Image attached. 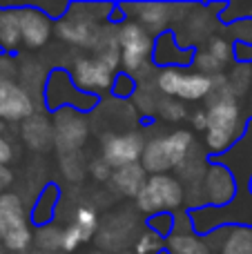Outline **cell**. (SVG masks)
I'll list each match as a JSON object with an SVG mask.
<instances>
[{
    "label": "cell",
    "instance_id": "cell-1",
    "mask_svg": "<svg viewBox=\"0 0 252 254\" xmlns=\"http://www.w3.org/2000/svg\"><path fill=\"white\" fill-rule=\"evenodd\" d=\"M205 112H208L205 149L219 158L226 152H230L232 145L241 138V134L246 129L244 112H241L239 98L230 89V80H226L221 87L214 85Z\"/></svg>",
    "mask_w": 252,
    "mask_h": 254
},
{
    "label": "cell",
    "instance_id": "cell-2",
    "mask_svg": "<svg viewBox=\"0 0 252 254\" xmlns=\"http://www.w3.org/2000/svg\"><path fill=\"white\" fill-rule=\"evenodd\" d=\"M194 149V134L190 129H174L147 140L141 156V165L147 174H170L181 170Z\"/></svg>",
    "mask_w": 252,
    "mask_h": 254
},
{
    "label": "cell",
    "instance_id": "cell-3",
    "mask_svg": "<svg viewBox=\"0 0 252 254\" xmlns=\"http://www.w3.org/2000/svg\"><path fill=\"white\" fill-rule=\"evenodd\" d=\"M156 92L165 98H177L181 103H196L210 98L214 89V78L203 76L194 69H156L154 78Z\"/></svg>",
    "mask_w": 252,
    "mask_h": 254
},
{
    "label": "cell",
    "instance_id": "cell-4",
    "mask_svg": "<svg viewBox=\"0 0 252 254\" xmlns=\"http://www.w3.org/2000/svg\"><path fill=\"white\" fill-rule=\"evenodd\" d=\"M136 210L141 214H172L186 203V188L172 174H152L145 188L134 198Z\"/></svg>",
    "mask_w": 252,
    "mask_h": 254
},
{
    "label": "cell",
    "instance_id": "cell-5",
    "mask_svg": "<svg viewBox=\"0 0 252 254\" xmlns=\"http://www.w3.org/2000/svg\"><path fill=\"white\" fill-rule=\"evenodd\" d=\"M0 243L7 252L25 254L34 243L31 219L22 201L11 192L0 194Z\"/></svg>",
    "mask_w": 252,
    "mask_h": 254
},
{
    "label": "cell",
    "instance_id": "cell-6",
    "mask_svg": "<svg viewBox=\"0 0 252 254\" xmlns=\"http://www.w3.org/2000/svg\"><path fill=\"white\" fill-rule=\"evenodd\" d=\"M43 103L52 114H56L58 110H76L83 114V112H92L98 105V98L80 92L71 80L69 69L56 67L47 76V83L43 89Z\"/></svg>",
    "mask_w": 252,
    "mask_h": 254
},
{
    "label": "cell",
    "instance_id": "cell-7",
    "mask_svg": "<svg viewBox=\"0 0 252 254\" xmlns=\"http://www.w3.org/2000/svg\"><path fill=\"white\" fill-rule=\"evenodd\" d=\"M116 38L121 47V67L125 74L136 78L143 67L152 63V52H154V40L145 27L138 22L125 20L116 25Z\"/></svg>",
    "mask_w": 252,
    "mask_h": 254
},
{
    "label": "cell",
    "instance_id": "cell-8",
    "mask_svg": "<svg viewBox=\"0 0 252 254\" xmlns=\"http://www.w3.org/2000/svg\"><path fill=\"white\" fill-rule=\"evenodd\" d=\"M145 145H147V140L141 131L110 134V136H105L101 143V158L112 170H121V167L141 163Z\"/></svg>",
    "mask_w": 252,
    "mask_h": 254
},
{
    "label": "cell",
    "instance_id": "cell-9",
    "mask_svg": "<svg viewBox=\"0 0 252 254\" xmlns=\"http://www.w3.org/2000/svg\"><path fill=\"white\" fill-rule=\"evenodd\" d=\"M69 76L74 80V85L85 94L101 98V94L112 92L116 71H112L107 65H103L96 56H80L74 61V65L69 67Z\"/></svg>",
    "mask_w": 252,
    "mask_h": 254
},
{
    "label": "cell",
    "instance_id": "cell-10",
    "mask_svg": "<svg viewBox=\"0 0 252 254\" xmlns=\"http://www.w3.org/2000/svg\"><path fill=\"white\" fill-rule=\"evenodd\" d=\"M89 125L76 110H58L54 114V143L63 154H74L87 143Z\"/></svg>",
    "mask_w": 252,
    "mask_h": 254
},
{
    "label": "cell",
    "instance_id": "cell-11",
    "mask_svg": "<svg viewBox=\"0 0 252 254\" xmlns=\"http://www.w3.org/2000/svg\"><path fill=\"white\" fill-rule=\"evenodd\" d=\"M201 188H203L205 205H212V207L228 205L239 194V183L232 176V172L217 161L205 167L203 176H201Z\"/></svg>",
    "mask_w": 252,
    "mask_h": 254
},
{
    "label": "cell",
    "instance_id": "cell-12",
    "mask_svg": "<svg viewBox=\"0 0 252 254\" xmlns=\"http://www.w3.org/2000/svg\"><path fill=\"white\" fill-rule=\"evenodd\" d=\"M36 114V103L27 87L16 80H0V121L20 123Z\"/></svg>",
    "mask_w": 252,
    "mask_h": 254
},
{
    "label": "cell",
    "instance_id": "cell-13",
    "mask_svg": "<svg viewBox=\"0 0 252 254\" xmlns=\"http://www.w3.org/2000/svg\"><path fill=\"white\" fill-rule=\"evenodd\" d=\"M194 54H196L194 49L179 45V36H174L172 31H163V34H159L154 40L152 63H154L156 69H168V67L188 69V67H192Z\"/></svg>",
    "mask_w": 252,
    "mask_h": 254
},
{
    "label": "cell",
    "instance_id": "cell-14",
    "mask_svg": "<svg viewBox=\"0 0 252 254\" xmlns=\"http://www.w3.org/2000/svg\"><path fill=\"white\" fill-rule=\"evenodd\" d=\"M217 163L226 165L232 172V176L237 179L241 190L248 188L252 179V121L246 125L241 138L232 145L230 152H226L223 156L217 158Z\"/></svg>",
    "mask_w": 252,
    "mask_h": 254
},
{
    "label": "cell",
    "instance_id": "cell-15",
    "mask_svg": "<svg viewBox=\"0 0 252 254\" xmlns=\"http://www.w3.org/2000/svg\"><path fill=\"white\" fill-rule=\"evenodd\" d=\"M22 45L29 49H40L49 43L54 31V22L38 7H18Z\"/></svg>",
    "mask_w": 252,
    "mask_h": 254
},
{
    "label": "cell",
    "instance_id": "cell-16",
    "mask_svg": "<svg viewBox=\"0 0 252 254\" xmlns=\"http://www.w3.org/2000/svg\"><path fill=\"white\" fill-rule=\"evenodd\" d=\"M123 11H132L136 22L145 27L147 31H159L163 34L165 27L174 20L172 4H161V2H143V4H123Z\"/></svg>",
    "mask_w": 252,
    "mask_h": 254
},
{
    "label": "cell",
    "instance_id": "cell-17",
    "mask_svg": "<svg viewBox=\"0 0 252 254\" xmlns=\"http://www.w3.org/2000/svg\"><path fill=\"white\" fill-rule=\"evenodd\" d=\"M147 179H150V174L143 170L141 163H134V165L114 170V174H112V185H114V190L119 194H123V196L136 198L138 192L145 188Z\"/></svg>",
    "mask_w": 252,
    "mask_h": 254
},
{
    "label": "cell",
    "instance_id": "cell-18",
    "mask_svg": "<svg viewBox=\"0 0 252 254\" xmlns=\"http://www.w3.org/2000/svg\"><path fill=\"white\" fill-rule=\"evenodd\" d=\"M58 201H61V188L56 183H49L45 185V190L38 194L36 198L34 207H31V223H36L38 228L43 225H49L54 221V214H56V207H58Z\"/></svg>",
    "mask_w": 252,
    "mask_h": 254
},
{
    "label": "cell",
    "instance_id": "cell-19",
    "mask_svg": "<svg viewBox=\"0 0 252 254\" xmlns=\"http://www.w3.org/2000/svg\"><path fill=\"white\" fill-rule=\"evenodd\" d=\"M22 136L36 149H47L54 143V123H49L47 116L34 114L22 125Z\"/></svg>",
    "mask_w": 252,
    "mask_h": 254
},
{
    "label": "cell",
    "instance_id": "cell-20",
    "mask_svg": "<svg viewBox=\"0 0 252 254\" xmlns=\"http://www.w3.org/2000/svg\"><path fill=\"white\" fill-rule=\"evenodd\" d=\"M22 43L20 36V20H18V7H2L0 9V49L16 52Z\"/></svg>",
    "mask_w": 252,
    "mask_h": 254
},
{
    "label": "cell",
    "instance_id": "cell-21",
    "mask_svg": "<svg viewBox=\"0 0 252 254\" xmlns=\"http://www.w3.org/2000/svg\"><path fill=\"white\" fill-rule=\"evenodd\" d=\"M165 254H210V248L203 239L192 232L188 234L174 232L165 241Z\"/></svg>",
    "mask_w": 252,
    "mask_h": 254
},
{
    "label": "cell",
    "instance_id": "cell-22",
    "mask_svg": "<svg viewBox=\"0 0 252 254\" xmlns=\"http://www.w3.org/2000/svg\"><path fill=\"white\" fill-rule=\"evenodd\" d=\"M221 254H252V228H230L221 243Z\"/></svg>",
    "mask_w": 252,
    "mask_h": 254
},
{
    "label": "cell",
    "instance_id": "cell-23",
    "mask_svg": "<svg viewBox=\"0 0 252 254\" xmlns=\"http://www.w3.org/2000/svg\"><path fill=\"white\" fill-rule=\"evenodd\" d=\"M34 243H36V248H38V250H43V252L61 250V246H63V230L56 228L54 223L43 225V228H38V232H36Z\"/></svg>",
    "mask_w": 252,
    "mask_h": 254
},
{
    "label": "cell",
    "instance_id": "cell-24",
    "mask_svg": "<svg viewBox=\"0 0 252 254\" xmlns=\"http://www.w3.org/2000/svg\"><path fill=\"white\" fill-rule=\"evenodd\" d=\"M71 223H74L76 228L83 232L85 241H89V239L96 234V230H98V214H96V210H94V207L80 205V207H76L74 221H71Z\"/></svg>",
    "mask_w": 252,
    "mask_h": 254
},
{
    "label": "cell",
    "instance_id": "cell-25",
    "mask_svg": "<svg viewBox=\"0 0 252 254\" xmlns=\"http://www.w3.org/2000/svg\"><path fill=\"white\" fill-rule=\"evenodd\" d=\"M156 116L163 121H170V123H181V121L190 119V114H188L186 105H183L181 101H177V98H165V96H161V103H159V107H156Z\"/></svg>",
    "mask_w": 252,
    "mask_h": 254
},
{
    "label": "cell",
    "instance_id": "cell-26",
    "mask_svg": "<svg viewBox=\"0 0 252 254\" xmlns=\"http://www.w3.org/2000/svg\"><path fill=\"white\" fill-rule=\"evenodd\" d=\"M205 52L212 54V56L217 58V61H221L223 65H228V63L235 58V43H230L226 36L212 34L208 38V43H205Z\"/></svg>",
    "mask_w": 252,
    "mask_h": 254
},
{
    "label": "cell",
    "instance_id": "cell-27",
    "mask_svg": "<svg viewBox=\"0 0 252 254\" xmlns=\"http://www.w3.org/2000/svg\"><path fill=\"white\" fill-rule=\"evenodd\" d=\"M192 67H194V71H199V74L210 76V78H217V76H221V71H223V67H226V65H223L221 61H217L212 54H208L203 49V52H196L194 54Z\"/></svg>",
    "mask_w": 252,
    "mask_h": 254
},
{
    "label": "cell",
    "instance_id": "cell-28",
    "mask_svg": "<svg viewBox=\"0 0 252 254\" xmlns=\"http://www.w3.org/2000/svg\"><path fill=\"white\" fill-rule=\"evenodd\" d=\"M174 225H177V216L174 214H154V216H147L145 221V228L152 230L154 234H159L163 241H168L174 234Z\"/></svg>",
    "mask_w": 252,
    "mask_h": 254
},
{
    "label": "cell",
    "instance_id": "cell-29",
    "mask_svg": "<svg viewBox=\"0 0 252 254\" xmlns=\"http://www.w3.org/2000/svg\"><path fill=\"white\" fill-rule=\"evenodd\" d=\"M161 248H165V241L159 237V234H154L152 230L145 228L141 234H138L134 250H136V254H159Z\"/></svg>",
    "mask_w": 252,
    "mask_h": 254
},
{
    "label": "cell",
    "instance_id": "cell-30",
    "mask_svg": "<svg viewBox=\"0 0 252 254\" xmlns=\"http://www.w3.org/2000/svg\"><path fill=\"white\" fill-rule=\"evenodd\" d=\"M138 85H136V78L129 74H125V71H119L114 78V85H112V94H114L116 98H121V101H125V98H132L134 94H136Z\"/></svg>",
    "mask_w": 252,
    "mask_h": 254
},
{
    "label": "cell",
    "instance_id": "cell-31",
    "mask_svg": "<svg viewBox=\"0 0 252 254\" xmlns=\"http://www.w3.org/2000/svg\"><path fill=\"white\" fill-rule=\"evenodd\" d=\"M252 18V4L250 2H230L223 7L221 20L228 22V25H235V22L241 20H250Z\"/></svg>",
    "mask_w": 252,
    "mask_h": 254
},
{
    "label": "cell",
    "instance_id": "cell-32",
    "mask_svg": "<svg viewBox=\"0 0 252 254\" xmlns=\"http://www.w3.org/2000/svg\"><path fill=\"white\" fill-rule=\"evenodd\" d=\"M83 243H87L85 241V237H83V232H80L78 228H76L74 223H69L67 228H63V246H61V250L63 252H67V254H71V252H76Z\"/></svg>",
    "mask_w": 252,
    "mask_h": 254
},
{
    "label": "cell",
    "instance_id": "cell-33",
    "mask_svg": "<svg viewBox=\"0 0 252 254\" xmlns=\"http://www.w3.org/2000/svg\"><path fill=\"white\" fill-rule=\"evenodd\" d=\"M85 167H87V165H85V163L78 158V152L65 154V156H63V172H65L71 181H78L80 176L85 174Z\"/></svg>",
    "mask_w": 252,
    "mask_h": 254
},
{
    "label": "cell",
    "instance_id": "cell-34",
    "mask_svg": "<svg viewBox=\"0 0 252 254\" xmlns=\"http://www.w3.org/2000/svg\"><path fill=\"white\" fill-rule=\"evenodd\" d=\"M232 38H235V45H252V18L250 20H241L235 22L230 27Z\"/></svg>",
    "mask_w": 252,
    "mask_h": 254
},
{
    "label": "cell",
    "instance_id": "cell-35",
    "mask_svg": "<svg viewBox=\"0 0 252 254\" xmlns=\"http://www.w3.org/2000/svg\"><path fill=\"white\" fill-rule=\"evenodd\" d=\"M89 174H92L96 181H112L114 170H112V167L107 165L103 158H98V161H94L92 165H89Z\"/></svg>",
    "mask_w": 252,
    "mask_h": 254
},
{
    "label": "cell",
    "instance_id": "cell-36",
    "mask_svg": "<svg viewBox=\"0 0 252 254\" xmlns=\"http://www.w3.org/2000/svg\"><path fill=\"white\" fill-rule=\"evenodd\" d=\"M190 125H192V129H196V131H205L208 129V112L205 110L192 112L190 114Z\"/></svg>",
    "mask_w": 252,
    "mask_h": 254
},
{
    "label": "cell",
    "instance_id": "cell-37",
    "mask_svg": "<svg viewBox=\"0 0 252 254\" xmlns=\"http://www.w3.org/2000/svg\"><path fill=\"white\" fill-rule=\"evenodd\" d=\"M13 158V149H11V145H9V140L7 138H2L0 136V165H7L9 161Z\"/></svg>",
    "mask_w": 252,
    "mask_h": 254
},
{
    "label": "cell",
    "instance_id": "cell-38",
    "mask_svg": "<svg viewBox=\"0 0 252 254\" xmlns=\"http://www.w3.org/2000/svg\"><path fill=\"white\" fill-rule=\"evenodd\" d=\"M11 183V172L7 170V165H0V194H4V188Z\"/></svg>",
    "mask_w": 252,
    "mask_h": 254
},
{
    "label": "cell",
    "instance_id": "cell-39",
    "mask_svg": "<svg viewBox=\"0 0 252 254\" xmlns=\"http://www.w3.org/2000/svg\"><path fill=\"white\" fill-rule=\"evenodd\" d=\"M246 190H248V192L252 194V179H250V183H248V188H246Z\"/></svg>",
    "mask_w": 252,
    "mask_h": 254
},
{
    "label": "cell",
    "instance_id": "cell-40",
    "mask_svg": "<svg viewBox=\"0 0 252 254\" xmlns=\"http://www.w3.org/2000/svg\"><path fill=\"white\" fill-rule=\"evenodd\" d=\"M250 74H252V67H250Z\"/></svg>",
    "mask_w": 252,
    "mask_h": 254
}]
</instances>
